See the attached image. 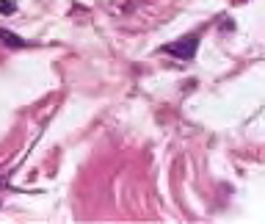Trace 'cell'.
Instances as JSON below:
<instances>
[{
    "mask_svg": "<svg viewBox=\"0 0 265 224\" xmlns=\"http://www.w3.org/2000/svg\"><path fill=\"white\" fill-rule=\"evenodd\" d=\"M196 47H199V39L196 36H182V39H177V42L166 44L163 50L172 53V56H177V58H182V61H188V58L196 56Z\"/></svg>",
    "mask_w": 265,
    "mask_h": 224,
    "instance_id": "1",
    "label": "cell"
},
{
    "mask_svg": "<svg viewBox=\"0 0 265 224\" xmlns=\"http://www.w3.org/2000/svg\"><path fill=\"white\" fill-rule=\"evenodd\" d=\"M0 42H3L6 47H14V50H20V47L28 44L25 39H20L17 33H11V31H3V28H0Z\"/></svg>",
    "mask_w": 265,
    "mask_h": 224,
    "instance_id": "2",
    "label": "cell"
},
{
    "mask_svg": "<svg viewBox=\"0 0 265 224\" xmlns=\"http://www.w3.org/2000/svg\"><path fill=\"white\" fill-rule=\"evenodd\" d=\"M14 11H17L14 0H0V14H14Z\"/></svg>",
    "mask_w": 265,
    "mask_h": 224,
    "instance_id": "3",
    "label": "cell"
},
{
    "mask_svg": "<svg viewBox=\"0 0 265 224\" xmlns=\"http://www.w3.org/2000/svg\"><path fill=\"white\" fill-rule=\"evenodd\" d=\"M0 186H3V177H0Z\"/></svg>",
    "mask_w": 265,
    "mask_h": 224,
    "instance_id": "4",
    "label": "cell"
}]
</instances>
